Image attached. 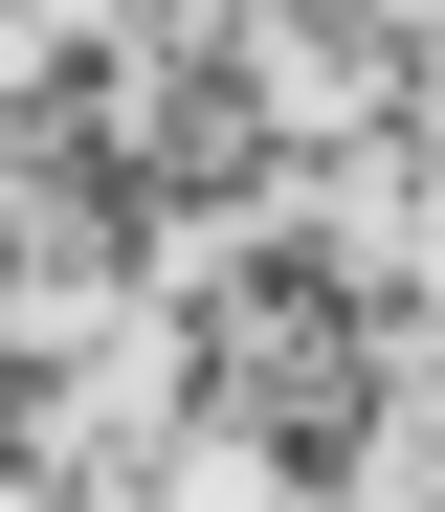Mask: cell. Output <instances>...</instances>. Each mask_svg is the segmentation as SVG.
<instances>
[{"label": "cell", "mask_w": 445, "mask_h": 512, "mask_svg": "<svg viewBox=\"0 0 445 512\" xmlns=\"http://www.w3.org/2000/svg\"><path fill=\"white\" fill-rule=\"evenodd\" d=\"M112 134H134V179H156V223H178V245L312 179V134H290V67H267V0H223V23H156Z\"/></svg>", "instance_id": "cell-1"}, {"label": "cell", "mask_w": 445, "mask_h": 512, "mask_svg": "<svg viewBox=\"0 0 445 512\" xmlns=\"http://www.w3.org/2000/svg\"><path fill=\"white\" fill-rule=\"evenodd\" d=\"M312 67V112H423L445 90V0H267Z\"/></svg>", "instance_id": "cell-3"}, {"label": "cell", "mask_w": 445, "mask_h": 512, "mask_svg": "<svg viewBox=\"0 0 445 512\" xmlns=\"http://www.w3.org/2000/svg\"><path fill=\"white\" fill-rule=\"evenodd\" d=\"M0 201H23V290H45V312H134V290L178 268L134 134H45V156H0Z\"/></svg>", "instance_id": "cell-2"}, {"label": "cell", "mask_w": 445, "mask_h": 512, "mask_svg": "<svg viewBox=\"0 0 445 512\" xmlns=\"http://www.w3.org/2000/svg\"><path fill=\"white\" fill-rule=\"evenodd\" d=\"M45 490H67V512H156V490H201V446H178V423H67Z\"/></svg>", "instance_id": "cell-5"}, {"label": "cell", "mask_w": 445, "mask_h": 512, "mask_svg": "<svg viewBox=\"0 0 445 512\" xmlns=\"http://www.w3.org/2000/svg\"><path fill=\"white\" fill-rule=\"evenodd\" d=\"M67 423H89V357H67V334H23V312H0V512H23V490L67 468Z\"/></svg>", "instance_id": "cell-4"}]
</instances>
